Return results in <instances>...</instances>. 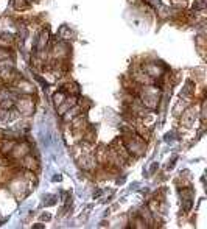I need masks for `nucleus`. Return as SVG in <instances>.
<instances>
[{
  "mask_svg": "<svg viewBox=\"0 0 207 229\" xmlns=\"http://www.w3.org/2000/svg\"><path fill=\"white\" fill-rule=\"evenodd\" d=\"M17 106H19V111H20L22 114H30L33 112V101L30 100V98H19L17 101Z\"/></svg>",
  "mask_w": 207,
  "mask_h": 229,
  "instance_id": "nucleus-1",
  "label": "nucleus"
},
{
  "mask_svg": "<svg viewBox=\"0 0 207 229\" xmlns=\"http://www.w3.org/2000/svg\"><path fill=\"white\" fill-rule=\"evenodd\" d=\"M26 6V3H25V0H16V8L19 10V8H25Z\"/></svg>",
  "mask_w": 207,
  "mask_h": 229,
  "instance_id": "nucleus-2",
  "label": "nucleus"
}]
</instances>
